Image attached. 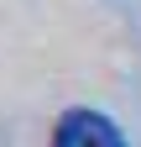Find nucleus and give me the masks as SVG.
<instances>
[{
	"label": "nucleus",
	"instance_id": "1",
	"mask_svg": "<svg viewBox=\"0 0 141 147\" xmlns=\"http://www.w3.org/2000/svg\"><path fill=\"white\" fill-rule=\"evenodd\" d=\"M52 147H126V131L104 116V110H63L58 126H52Z\"/></svg>",
	"mask_w": 141,
	"mask_h": 147
}]
</instances>
